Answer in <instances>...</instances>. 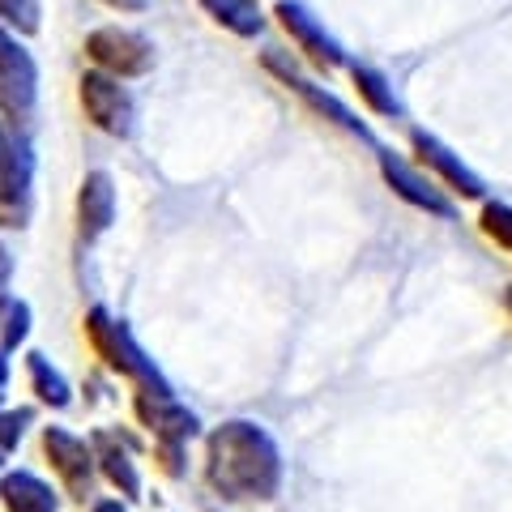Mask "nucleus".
Masks as SVG:
<instances>
[{
  "instance_id": "1",
  "label": "nucleus",
  "mask_w": 512,
  "mask_h": 512,
  "mask_svg": "<svg viewBox=\"0 0 512 512\" xmlns=\"http://www.w3.org/2000/svg\"><path fill=\"white\" fill-rule=\"evenodd\" d=\"M282 478V448L261 423L227 419L205 436V483L222 500H274Z\"/></svg>"
},
{
  "instance_id": "2",
  "label": "nucleus",
  "mask_w": 512,
  "mask_h": 512,
  "mask_svg": "<svg viewBox=\"0 0 512 512\" xmlns=\"http://www.w3.org/2000/svg\"><path fill=\"white\" fill-rule=\"evenodd\" d=\"M82 325H86V338H90V346H94V355L103 359L107 372H116V376H124V380H133V389L171 393L167 376L154 367V359H146V350L137 346V338L128 333L124 320L111 316V312L103 308V303H99V308H90V312H86Z\"/></svg>"
},
{
  "instance_id": "3",
  "label": "nucleus",
  "mask_w": 512,
  "mask_h": 512,
  "mask_svg": "<svg viewBox=\"0 0 512 512\" xmlns=\"http://www.w3.org/2000/svg\"><path fill=\"white\" fill-rule=\"evenodd\" d=\"M35 205V154L18 124L0 116V227L22 231Z\"/></svg>"
},
{
  "instance_id": "4",
  "label": "nucleus",
  "mask_w": 512,
  "mask_h": 512,
  "mask_svg": "<svg viewBox=\"0 0 512 512\" xmlns=\"http://www.w3.org/2000/svg\"><path fill=\"white\" fill-rule=\"evenodd\" d=\"M39 103V64L26 52L22 35L0 22V116L9 124H26Z\"/></svg>"
},
{
  "instance_id": "5",
  "label": "nucleus",
  "mask_w": 512,
  "mask_h": 512,
  "mask_svg": "<svg viewBox=\"0 0 512 512\" xmlns=\"http://www.w3.org/2000/svg\"><path fill=\"white\" fill-rule=\"evenodd\" d=\"M261 64H265V69L269 73H274L278 77V82L286 86V90H291V94H299V99L303 103H308L312 111H316V116L320 120H329V124H338L342 128V133H350V137H359V141H367V146H372V128H367V120H359V111H350L342 99H338V94H329L325 86H316L312 82V77H303L299 69H295V60L291 56H286L282 52V47H269V52L261 56Z\"/></svg>"
},
{
  "instance_id": "6",
  "label": "nucleus",
  "mask_w": 512,
  "mask_h": 512,
  "mask_svg": "<svg viewBox=\"0 0 512 512\" xmlns=\"http://www.w3.org/2000/svg\"><path fill=\"white\" fill-rule=\"evenodd\" d=\"M77 94H82V111L86 120L107 137H133L137 124V103L133 90H128L120 77H111L103 69H86L82 82H77Z\"/></svg>"
},
{
  "instance_id": "7",
  "label": "nucleus",
  "mask_w": 512,
  "mask_h": 512,
  "mask_svg": "<svg viewBox=\"0 0 512 512\" xmlns=\"http://www.w3.org/2000/svg\"><path fill=\"white\" fill-rule=\"evenodd\" d=\"M86 56L94 69H103L120 82H133V77H146L154 69V43L141 35V30L128 26H99L86 35Z\"/></svg>"
},
{
  "instance_id": "8",
  "label": "nucleus",
  "mask_w": 512,
  "mask_h": 512,
  "mask_svg": "<svg viewBox=\"0 0 512 512\" xmlns=\"http://www.w3.org/2000/svg\"><path fill=\"white\" fill-rule=\"evenodd\" d=\"M376 163H380V175H384V184L393 188V197H402L410 210H423L431 218H444V222H453L457 218V197H448V192L431 180L427 171H419L414 163H406L402 154H393V150H376Z\"/></svg>"
},
{
  "instance_id": "9",
  "label": "nucleus",
  "mask_w": 512,
  "mask_h": 512,
  "mask_svg": "<svg viewBox=\"0 0 512 512\" xmlns=\"http://www.w3.org/2000/svg\"><path fill=\"white\" fill-rule=\"evenodd\" d=\"M410 150H414V163H419L431 180H436L448 197H461V201H487V184L483 175L470 171L461 163V154H453L444 146L436 133H427V128H414L410 133Z\"/></svg>"
},
{
  "instance_id": "10",
  "label": "nucleus",
  "mask_w": 512,
  "mask_h": 512,
  "mask_svg": "<svg viewBox=\"0 0 512 512\" xmlns=\"http://www.w3.org/2000/svg\"><path fill=\"white\" fill-rule=\"evenodd\" d=\"M43 457L64 483V491L86 504L94 495V483H99V461H94L90 440L73 436L69 427H43Z\"/></svg>"
},
{
  "instance_id": "11",
  "label": "nucleus",
  "mask_w": 512,
  "mask_h": 512,
  "mask_svg": "<svg viewBox=\"0 0 512 512\" xmlns=\"http://www.w3.org/2000/svg\"><path fill=\"white\" fill-rule=\"evenodd\" d=\"M274 18H278V26L286 30V35H291V43L299 47L303 60H308L316 73H333V69H342V64H350L346 52H342V43L329 35L325 22H320L303 0H278Z\"/></svg>"
},
{
  "instance_id": "12",
  "label": "nucleus",
  "mask_w": 512,
  "mask_h": 512,
  "mask_svg": "<svg viewBox=\"0 0 512 512\" xmlns=\"http://www.w3.org/2000/svg\"><path fill=\"white\" fill-rule=\"evenodd\" d=\"M133 414H137V423L154 436V444H180V448H188L192 440L201 436V419L175 393L137 389L133 393Z\"/></svg>"
},
{
  "instance_id": "13",
  "label": "nucleus",
  "mask_w": 512,
  "mask_h": 512,
  "mask_svg": "<svg viewBox=\"0 0 512 512\" xmlns=\"http://www.w3.org/2000/svg\"><path fill=\"white\" fill-rule=\"evenodd\" d=\"M90 448H94V461H99V478L111 487V491H120V500L124 504H133V500H146V487H141V470H137V461H133V440L120 436V431H90Z\"/></svg>"
},
{
  "instance_id": "14",
  "label": "nucleus",
  "mask_w": 512,
  "mask_h": 512,
  "mask_svg": "<svg viewBox=\"0 0 512 512\" xmlns=\"http://www.w3.org/2000/svg\"><path fill=\"white\" fill-rule=\"evenodd\" d=\"M116 222V184L107 171H86L82 188H77V235L94 244L103 239Z\"/></svg>"
},
{
  "instance_id": "15",
  "label": "nucleus",
  "mask_w": 512,
  "mask_h": 512,
  "mask_svg": "<svg viewBox=\"0 0 512 512\" xmlns=\"http://www.w3.org/2000/svg\"><path fill=\"white\" fill-rule=\"evenodd\" d=\"M0 508L5 512H60V495L35 470H0Z\"/></svg>"
},
{
  "instance_id": "16",
  "label": "nucleus",
  "mask_w": 512,
  "mask_h": 512,
  "mask_svg": "<svg viewBox=\"0 0 512 512\" xmlns=\"http://www.w3.org/2000/svg\"><path fill=\"white\" fill-rule=\"evenodd\" d=\"M346 69H350V86H355V94L372 116H384V120L402 116V99H397L393 82L380 69H372V64H346Z\"/></svg>"
},
{
  "instance_id": "17",
  "label": "nucleus",
  "mask_w": 512,
  "mask_h": 512,
  "mask_svg": "<svg viewBox=\"0 0 512 512\" xmlns=\"http://www.w3.org/2000/svg\"><path fill=\"white\" fill-rule=\"evenodd\" d=\"M26 376H30V393L39 397V406H47V410L73 406V384L64 380L60 367H52V359H47L43 350H30L26 355Z\"/></svg>"
},
{
  "instance_id": "18",
  "label": "nucleus",
  "mask_w": 512,
  "mask_h": 512,
  "mask_svg": "<svg viewBox=\"0 0 512 512\" xmlns=\"http://www.w3.org/2000/svg\"><path fill=\"white\" fill-rule=\"evenodd\" d=\"M201 9L210 13L222 30H231L239 39H256L265 30V13L256 0H201Z\"/></svg>"
},
{
  "instance_id": "19",
  "label": "nucleus",
  "mask_w": 512,
  "mask_h": 512,
  "mask_svg": "<svg viewBox=\"0 0 512 512\" xmlns=\"http://www.w3.org/2000/svg\"><path fill=\"white\" fill-rule=\"evenodd\" d=\"M30 303L26 299H18V295H5L0 299V350L5 355H13L18 346H26V338H30Z\"/></svg>"
},
{
  "instance_id": "20",
  "label": "nucleus",
  "mask_w": 512,
  "mask_h": 512,
  "mask_svg": "<svg viewBox=\"0 0 512 512\" xmlns=\"http://www.w3.org/2000/svg\"><path fill=\"white\" fill-rule=\"evenodd\" d=\"M478 231H483L495 248L512 252V205L508 201H483V210H478Z\"/></svg>"
},
{
  "instance_id": "21",
  "label": "nucleus",
  "mask_w": 512,
  "mask_h": 512,
  "mask_svg": "<svg viewBox=\"0 0 512 512\" xmlns=\"http://www.w3.org/2000/svg\"><path fill=\"white\" fill-rule=\"evenodd\" d=\"M0 22H5L13 35H39L43 26V0H0Z\"/></svg>"
},
{
  "instance_id": "22",
  "label": "nucleus",
  "mask_w": 512,
  "mask_h": 512,
  "mask_svg": "<svg viewBox=\"0 0 512 512\" xmlns=\"http://www.w3.org/2000/svg\"><path fill=\"white\" fill-rule=\"evenodd\" d=\"M35 423V410L30 406H18V410H9V406H0V453H13V448L22 444L26 436V427Z\"/></svg>"
},
{
  "instance_id": "23",
  "label": "nucleus",
  "mask_w": 512,
  "mask_h": 512,
  "mask_svg": "<svg viewBox=\"0 0 512 512\" xmlns=\"http://www.w3.org/2000/svg\"><path fill=\"white\" fill-rule=\"evenodd\" d=\"M154 457H158V466H163V474L167 478H184L188 474V448H180V444H154Z\"/></svg>"
},
{
  "instance_id": "24",
  "label": "nucleus",
  "mask_w": 512,
  "mask_h": 512,
  "mask_svg": "<svg viewBox=\"0 0 512 512\" xmlns=\"http://www.w3.org/2000/svg\"><path fill=\"white\" fill-rule=\"evenodd\" d=\"M9 282H13V256L5 244H0V299L9 295Z\"/></svg>"
},
{
  "instance_id": "25",
  "label": "nucleus",
  "mask_w": 512,
  "mask_h": 512,
  "mask_svg": "<svg viewBox=\"0 0 512 512\" xmlns=\"http://www.w3.org/2000/svg\"><path fill=\"white\" fill-rule=\"evenodd\" d=\"M107 9H116V13H146L150 9V0H103Z\"/></svg>"
},
{
  "instance_id": "26",
  "label": "nucleus",
  "mask_w": 512,
  "mask_h": 512,
  "mask_svg": "<svg viewBox=\"0 0 512 512\" xmlns=\"http://www.w3.org/2000/svg\"><path fill=\"white\" fill-rule=\"evenodd\" d=\"M90 512H128V504H124V500H111V495H103V500H94V504H90Z\"/></svg>"
},
{
  "instance_id": "27",
  "label": "nucleus",
  "mask_w": 512,
  "mask_h": 512,
  "mask_svg": "<svg viewBox=\"0 0 512 512\" xmlns=\"http://www.w3.org/2000/svg\"><path fill=\"white\" fill-rule=\"evenodd\" d=\"M5 397H9V355L0 350V406H5Z\"/></svg>"
},
{
  "instance_id": "28",
  "label": "nucleus",
  "mask_w": 512,
  "mask_h": 512,
  "mask_svg": "<svg viewBox=\"0 0 512 512\" xmlns=\"http://www.w3.org/2000/svg\"><path fill=\"white\" fill-rule=\"evenodd\" d=\"M504 308H508V316H512V282H508V291H504Z\"/></svg>"
},
{
  "instance_id": "29",
  "label": "nucleus",
  "mask_w": 512,
  "mask_h": 512,
  "mask_svg": "<svg viewBox=\"0 0 512 512\" xmlns=\"http://www.w3.org/2000/svg\"><path fill=\"white\" fill-rule=\"evenodd\" d=\"M0 466H5V453H0Z\"/></svg>"
}]
</instances>
